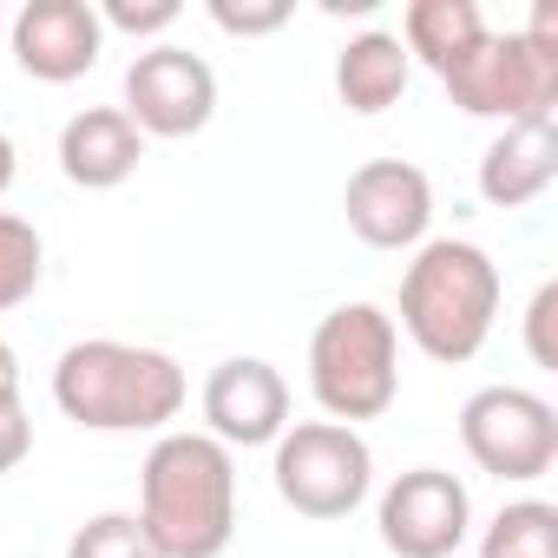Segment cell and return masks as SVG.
Wrapping results in <instances>:
<instances>
[{
	"instance_id": "23",
	"label": "cell",
	"mask_w": 558,
	"mask_h": 558,
	"mask_svg": "<svg viewBox=\"0 0 558 558\" xmlns=\"http://www.w3.org/2000/svg\"><path fill=\"white\" fill-rule=\"evenodd\" d=\"M34 453V414L27 401H0V473H14Z\"/></svg>"
},
{
	"instance_id": "12",
	"label": "cell",
	"mask_w": 558,
	"mask_h": 558,
	"mask_svg": "<svg viewBox=\"0 0 558 558\" xmlns=\"http://www.w3.org/2000/svg\"><path fill=\"white\" fill-rule=\"evenodd\" d=\"M106 27L93 0H27L14 14V66L40 86H73L99 66Z\"/></svg>"
},
{
	"instance_id": "9",
	"label": "cell",
	"mask_w": 558,
	"mask_h": 558,
	"mask_svg": "<svg viewBox=\"0 0 558 558\" xmlns=\"http://www.w3.org/2000/svg\"><path fill=\"white\" fill-rule=\"evenodd\" d=\"M381 545L395 558H453L473 538V493L447 466H408L375 506Z\"/></svg>"
},
{
	"instance_id": "6",
	"label": "cell",
	"mask_w": 558,
	"mask_h": 558,
	"mask_svg": "<svg viewBox=\"0 0 558 558\" xmlns=\"http://www.w3.org/2000/svg\"><path fill=\"white\" fill-rule=\"evenodd\" d=\"M269 473H276V499L316 525L349 519L375 493V453L362 427H342V421H290Z\"/></svg>"
},
{
	"instance_id": "13",
	"label": "cell",
	"mask_w": 558,
	"mask_h": 558,
	"mask_svg": "<svg viewBox=\"0 0 558 558\" xmlns=\"http://www.w3.org/2000/svg\"><path fill=\"white\" fill-rule=\"evenodd\" d=\"M558 184V125L551 119H525V125H499V138L480 158V197L493 210H525Z\"/></svg>"
},
{
	"instance_id": "15",
	"label": "cell",
	"mask_w": 558,
	"mask_h": 558,
	"mask_svg": "<svg viewBox=\"0 0 558 558\" xmlns=\"http://www.w3.org/2000/svg\"><path fill=\"white\" fill-rule=\"evenodd\" d=\"M408 80H414V60H408V47H401L395 34H381V27L355 34V40L336 53V93H342V106H349L355 119H381V112L408 93Z\"/></svg>"
},
{
	"instance_id": "14",
	"label": "cell",
	"mask_w": 558,
	"mask_h": 558,
	"mask_svg": "<svg viewBox=\"0 0 558 558\" xmlns=\"http://www.w3.org/2000/svg\"><path fill=\"white\" fill-rule=\"evenodd\" d=\"M138 158H145V138L119 106H86L60 125V171L80 191H119L138 171Z\"/></svg>"
},
{
	"instance_id": "2",
	"label": "cell",
	"mask_w": 558,
	"mask_h": 558,
	"mask_svg": "<svg viewBox=\"0 0 558 558\" xmlns=\"http://www.w3.org/2000/svg\"><path fill=\"white\" fill-rule=\"evenodd\" d=\"M184 401H191V381L178 355L145 342L93 336L53 362V408L93 434H171Z\"/></svg>"
},
{
	"instance_id": "18",
	"label": "cell",
	"mask_w": 558,
	"mask_h": 558,
	"mask_svg": "<svg viewBox=\"0 0 558 558\" xmlns=\"http://www.w3.org/2000/svg\"><path fill=\"white\" fill-rule=\"evenodd\" d=\"M40 283H47V236L27 217L0 210V316L34 303Z\"/></svg>"
},
{
	"instance_id": "16",
	"label": "cell",
	"mask_w": 558,
	"mask_h": 558,
	"mask_svg": "<svg viewBox=\"0 0 558 558\" xmlns=\"http://www.w3.org/2000/svg\"><path fill=\"white\" fill-rule=\"evenodd\" d=\"M486 34V14H480V0H414V8L401 14V47L408 60H421L427 73H447L473 40Z\"/></svg>"
},
{
	"instance_id": "4",
	"label": "cell",
	"mask_w": 558,
	"mask_h": 558,
	"mask_svg": "<svg viewBox=\"0 0 558 558\" xmlns=\"http://www.w3.org/2000/svg\"><path fill=\"white\" fill-rule=\"evenodd\" d=\"M440 86H447V99L466 119H493V125L551 119V106H558V8L538 0L519 34H493L486 27L440 73Z\"/></svg>"
},
{
	"instance_id": "10",
	"label": "cell",
	"mask_w": 558,
	"mask_h": 558,
	"mask_svg": "<svg viewBox=\"0 0 558 558\" xmlns=\"http://www.w3.org/2000/svg\"><path fill=\"white\" fill-rule=\"evenodd\" d=\"M342 217L368 250H421L434 223V178L408 158H368L342 184Z\"/></svg>"
},
{
	"instance_id": "8",
	"label": "cell",
	"mask_w": 558,
	"mask_h": 558,
	"mask_svg": "<svg viewBox=\"0 0 558 558\" xmlns=\"http://www.w3.org/2000/svg\"><path fill=\"white\" fill-rule=\"evenodd\" d=\"M119 112L138 125V138H197L217 119V73L204 53L158 40L125 66V106Z\"/></svg>"
},
{
	"instance_id": "19",
	"label": "cell",
	"mask_w": 558,
	"mask_h": 558,
	"mask_svg": "<svg viewBox=\"0 0 558 558\" xmlns=\"http://www.w3.org/2000/svg\"><path fill=\"white\" fill-rule=\"evenodd\" d=\"M66 558H158L138 512H93L73 538H66Z\"/></svg>"
},
{
	"instance_id": "1",
	"label": "cell",
	"mask_w": 558,
	"mask_h": 558,
	"mask_svg": "<svg viewBox=\"0 0 558 558\" xmlns=\"http://www.w3.org/2000/svg\"><path fill=\"white\" fill-rule=\"evenodd\" d=\"M138 525L158 558H223L236 538V453L197 427L158 434L138 466Z\"/></svg>"
},
{
	"instance_id": "20",
	"label": "cell",
	"mask_w": 558,
	"mask_h": 558,
	"mask_svg": "<svg viewBox=\"0 0 558 558\" xmlns=\"http://www.w3.org/2000/svg\"><path fill=\"white\" fill-rule=\"evenodd\" d=\"M290 0H210V21L236 40H263V34H283L290 27Z\"/></svg>"
},
{
	"instance_id": "22",
	"label": "cell",
	"mask_w": 558,
	"mask_h": 558,
	"mask_svg": "<svg viewBox=\"0 0 558 558\" xmlns=\"http://www.w3.org/2000/svg\"><path fill=\"white\" fill-rule=\"evenodd\" d=\"M551 316H558V283H538L532 310H525V349L538 368H558V349H551Z\"/></svg>"
},
{
	"instance_id": "21",
	"label": "cell",
	"mask_w": 558,
	"mask_h": 558,
	"mask_svg": "<svg viewBox=\"0 0 558 558\" xmlns=\"http://www.w3.org/2000/svg\"><path fill=\"white\" fill-rule=\"evenodd\" d=\"M178 21H184L178 0H106V8H99V27H106V34H132V40L171 34Z\"/></svg>"
},
{
	"instance_id": "11",
	"label": "cell",
	"mask_w": 558,
	"mask_h": 558,
	"mask_svg": "<svg viewBox=\"0 0 558 558\" xmlns=\"http://www.w3.org/2000/svg\"><path fill=\"white\" fill-rule=\"evenodd\" d=\"M290 427V381L263 355H230L204 381V434L236 447H276Z\"/></svg>"
},
{
	"instance_id": "17",
	"label": "cell",
	"mask_w": 558,
	"mask_h": 558,
	"mask_svg": "<svg viewBox=\"0 0 558 558\" xmlns=\"http://www.w3.org/2000/svg\"><path fill=\"white\" fill-rule=\"evenodd\" d=\"M480 558H558V506L512 499L480 532Z\"/></svg>"
},
{
	"instance_id": "3",
	"label": "cell",
	"mask_w": 558,
	"mask_h": 558,
	"mask_svg": "<svg viewBox=\"0 0 558 558\" xmlns=\"http://www.w3.org/2000/svg\"><path fill=\"white\" fill-rule=\"evenodd\" d=\"M499 316V263L466 236H427L401 269L395 329L440 368H460L486 349Z\"/></svg>"
},
{
	"instance_id": "5",
	"label": "cell",
	"mask_w": 558,
	"mask_h": 558,
	"mask_svg": "<svg viewBox=\"0 0 558 558\" xmlns=\"http://www.w3.org/2000/svg\"><path fill=\"white\" fill-rule=\"evenodd\" d=\"M310 395L329 421L362 427L401 401V329L381 303H342L310 336Z\"/></svg>"
},
{
	"instance_id": "25",
	"label": "cell",
	"mask_w": 558,
	"mask_h": 558,
	"mask_svg": "<svg viewBox=\"0 0 558 558\" xmlns=\"http://www.w3.org/2000/svg\"><path fill=\"white\" fill-rule=\"evenodd\" d=\"M14 178H21V151H14V138L0 132V197L14 191Z\"/></svg>"
},
{
	"instance_id": "7",
	"label": "cell",
	"mask_w": 558,
	"mask_h": 558,
	"mask_svg": "<svg viewBox=\"0 0 558 558\" xmlns=\"http://www.w3.org/2000/svg\"><path fill=\"white\" fill-rule=\"evenodd\" d=\"M460 447L493 480H545L558 466V408L532 388H480L460 408Z\"/></svg>"
},
{
	"instance_id": "24",
	"label": "cell",
	"mask_w": 558,
	"mask_h": 558,
	"mask_svg": "<svg viewBox=\"0 0 558 558\" xmlns=\"http://www.w3.org/2000/svg\"><path fill=\"white\" fill-rule=\"evenodd\" d=\"M0 401H21V355L8 336H0Z\"/></svg>"
}]
</instances>
